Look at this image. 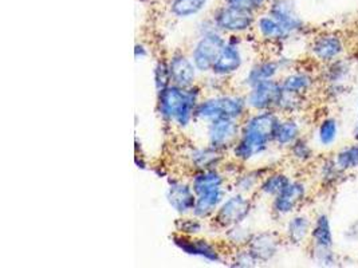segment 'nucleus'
I'll return each mask as SVG.
<instances>
[{
    "instance_id": "obj_5",
    "label": "nucleus",
    "mask_w": 358,
    "mask_h": 268,
    "mask_svg": "<svg viewBox=\"0 0 358 268\" xmlns=\"http://www.w3.org/2000/svg\"><path fill=\"white\" fill-rule=\"evenodd\" d=\"M313 193V184L303 177H293L289 185L270 202L271 215L277 220H285L301 211Z\"/></svg>"
},
{
    "instance_id": "obj_36",
    "label": "nucleus",
    "mask_w": 358,
    "mask_h": 268,
    "mask_svg": "<svg viewBox=\"0 0 358 268\" xmlns=\"http://www.w3.org/2000/svg\"><path fill=\"white\" fill-rule=\"evenodd\" d=\"M252 232H250L248 228H245V224H239L235 227H231L224 231V236L227 240L228 244L235 250V248H241L245 247Z\"/></svg>"
},
{
    "instance_id": "obj_2",
    "label": "nucleus",
    "mask_w": 358,
    "mask_h": 268,
    "mask_svg": "<svg viewBox=\"0 0 358 268\" xmlns=\"http://www.w3.org/2000/svg\"><path fill=\"white\" fill-rule=\"evenodd\" d=\"M201 96L203 89L199 84L191 87L169 84L157 91L156 112L164 124L187 129L195 121L196 106L201 100Z\"/></svg>"
},
{
    "instance_id": "obj_25",
    "label": "nucleus",
    "mask_w": 358,
    "mask_h": 268,
    "mask_svg": "<svg viewBox=\"0 0 358 268\" xmlns=\"http://www.w3.org/2000/svg\"><path fill=\"white\" fill-rule=\"evenodd\" d=\"M309 248H334L336 234L330 215L321 211L313 216V227L310 234Z\"/></svg>"
},
{
    "instance_id": "obj_19",
    "label": "nucleus",
    "mask_w": 358,
    "mask_h": 268,
    "mask_svg": "<svg viewBox=\"0 0 358 268\" xmlns=\"http://www.w3.org/2000/svg\"><path fill=\"white\" fill-rule=\"evenodd\" d=\"M166 201L169 207L179 215H191L196 204V195L189 181L169 179L166 189Z\"/></svg>"
},
{
    "instance_id": "obj_35",
    "label": "nucleus",
    "mask_w": 358,
    "mask_h": 268,
    "mask_svg": "<svg viewBox=\"0 0 358 268\" xmlns=\"http://www.w3.org/2000/svg\"><path fill=\"white\" fill-rule=\"evenodd\" d=\"M176 234L184 236H199L204 232L206 224L203 218H196L195 215H184L175 221Z\"/></svg>"
},
{
    "instance_id": "obj_20",
    "label": "nucleus",
    "mask_w": 358,
    "mask_h": 268,
    "mask_svg": "<svg viewBox=\"0 0 358 268\" xmlns=\"http://www.w3.org/2000/svg\"><path fill=\"white\" fill-rule=\"evenodd\" d=\"M313 227V216L302 209L295 212L292 216L285 218L282 236L285 243L293 247L309 246L310 234Z\"/></svg>"
},
{
    "instance_id": "obj_28",
    "label": "nucleus",
    "mask_w": 358,
    "mask_h": 268,
    "mask_svg": "<svg viewBox=\"0 0 358 268\" xmlns=\"http://www.w3.org/2000/svg\"><path fill=\"white\" fill-rule=\"evenodd\" d=\"M187 161L189 167L195 170L220 168L224 163V153L210 147H196L187 153Z\"/></svg>"
},
{
    "instance_id": "obj_43",
    "label": "nucleus",
    "mask_w": 358,
    "mask_h": 268,
    "mask_svg": "<svg viewBox=\"0 0 358 268\" xmlns=\"http://www.w3.org/2000/svg\"><path fill=\"white\" fill-rule=\"evenodd\" d=\"M134 164H136V167L138 168V169H141V170H147L149 169L148 168V163L144 160V157H143V154H138V153H136V157H134Z\"/></svg>"
},
{
    "instance_id": "obj_41",
    "label": "nucleus",
    "mask_w": 358,
    "mask_h": 268,
    "mask_svg": "<svg viewBox=\"0 0 358 268\" xmlns=\"http://www.w3.org/2000/svg\"><path fill=\"white\" fill-rule=\"evenodd\" d=\"M342 237L345 240V243L349 244H356L358 243V218H353L343 230Z\"/></svg>"
},
{
    "instance_id": "obj_38",
    "label": "nucleus",
    "mask_w": 358,
    "mask_h": 268,
    "mask_svg": "<svg viewBox=\"0 0 358 268\" xmlns=\"http://www.w3.org/2000/svg\"><path fill=\"white\" fill-rule=\"evenodd\" d=\"M228 265L231 267L236 268L258 267V263H257L254 255L250 252L247 247L235 248L234 252H232V255H231V259H229Z\"/></svg>"
},
{
    "instance_id": "obj_40",
    "label": "nucleus",
    "mask_w": 358,
    "mask_h": 268,
    "mask_svg": "<svg viewBox=\"0 0 358 268\" xmlns=\"http://www.w3.org/2000/svg\"><path fill=\"white\" fill-rule=\"evenodd\" d=\"M268 0H224V4L250 11L252 14H258L266 6Z\"/></svg>"
},
{
    "instance_id": "obj_22",
    "label": "nucleus",
    "mask_w": 358,
    "mask_h": 268,
    "mask_svg": "<svg viewBox=\"0 0 358 268\" xmlns=\"http://www.w3.org/2000/svg\"><path fill=\"white\" fill-rule=\"evenodd\" d=\"M189 183L195 192L196 198L227 189V177L220 168L195 170L191 176Z\"/></svg>"
},
{
    "instance_id": "obj_21",
    "label": "nucleus",
    "mask_w": 358,
    "mask_h": 268,
    "mask_svg": "<svg viewBox=\"0 0 358 268\" xmlns=\"http://www.w3.org/2000/svg\"><path fill=\"white\" fill-rule=\"evenodd\" d=\"M169 71H171V81L172 84L180 87H191L195 86L197 81V73L195 64L192 62L191 57L184 52H173L168 59Z\"/></svg>"
},
{
    "instance_id": "obj_45",
    "label": "nucleus",
    "mask_w": 358,
    "mask_h": 268,
    "mask_svg": "<svg viewBox=\"0 0 358 268\" xmlns=\"http://www.w3.org/2000/svg\"><path fill=\"white\" fill-rule=\"evenodd\" d=\"M357 107H358V106H357Z\"/></svg>"
},
{
    "instance_id": "obj_16",
    "label": "nucleus",
    "mask_w": 358,
    "mask_h": 268,
    "mask_svg": "<svg viewBox=\"0 0 358 268\" xmlns=\"http://www.w3.org/2000/svg\"><path fill=\"white\" fill-rule=\"evenodd\" d=\"M267 13L275 17L293 38L309 33V26L298 14L292 0H273L268 4Z\"/></svg>"
},
{
    "instance_id": "obj_33",
    "label": "nucleus",
    "mask_w": 358,
    "mask_h": 268,
    "mask_svg": "<svg viewBox=\"0 0 358 268\" xmlns=\"http://www.w3.org/2000/svg\"><path fill=\"white\" fill-rule=\"evenodd\" d=\"M208 0H172L169 4V11L173 17L179 19H188L201 13Z\"/></svg>"
},
{
    "instance_id": "obj_42",
    "label": "nucleus",
    "mask_w": 358,
    "mask_h": 268,
    "mask_svg": "<svg viewBox=\"0 0 358 268\" xmlns=\"http://www.w3.org/2000/svg\"><path fill=\"white\" fill-rule=\"evenodd\" d=\"M148 55H149V50H148L147 45L143 43V42H137L134 45V58H136V61H143V59L148 58Z\"/></svg>"
},
{
    "instance_id": "obj_6",
    "label": "nucleus",
    "mask_w": 358,
    "mask_h": 268,
    "mask_svg": "<svg viewBox=\"0 0 358 268\" xmlns=\"http://www.w3.org/2000/svg\"><path fill=\"white\" fill-rule=\"evenodd\" d=\"M254 209V201L251 196L235 192L228 195L216 214L212 216V224L220 230L226 231L231 227L245 224Z\"/></svg>"
},
{
    "instance_id": "obj_10",
    "label": "nucleus",
    "mask_w": 358,
    "mask_h": 268,
    "mask_svg": "<svg viewBox=\"0 0 358 268\" xmlns=\"http://www.w3.org/2000/svg\"><path fill=\"white\" fill-rule=\"evenodd\" d=\"M279 82L283 91L310 98L321 89L318 70H314L313 67H294L293 70L280 75Z\"/></svg>"
},
{
    "instance_id": "obj_31",
    "label": "nucleus",
    "mask_w": 358,
    "mask_h": 268,
    "mask_svg": "<svg viewBox=\"0 0 358 268\" xmlns=\"http://www.w3.org/2000/svg\"><path fill=\"white\" fill-rule=\"evenodd\" d=\"M331 154H333L337 165L341 168L342 172H345L348 176L358 172L357 140H352L350 142L336 148Z\"/></svg>"
},
{
    "instance_id": "obj_24",
    "label": "nucleus",
    "mask_w": 358,
    "mask_h": 268,
    "mask_svg": "<svg viewBox=\"0 0 358 268\" xmlns=\"http://www.w3.org/2000/svg\"><path fill=\"white\" fill-rule=\"evenodd\" d=\"M355 74V61L346 55L325 66L318 67V78L322 84H350Z\"/></svg>"
},
{
    "instance_id": "obj_1",
    "label": "nucleus",
    "mask_w": 358,
    "mask_h": 268,
    "mask_svg": "<svg viewBox=\"0 0 358 268\" xmlns=\"http://www.w3.org/2000/svg\"><path fill=\"white\" fill-rule=\"evenodd\" d=\"M279 119L280 114L275 110L250 112L242 121L241 135L231 149L232 158L245 165L271 151Z\"/></svg>"
},
{
    "instance_id": "obj_11",
    "label": "nucleus",
    "mask_w": 358,
    "mask_h": 268,
    "mask_svg": "<svg viewBox=\"0 0 358 268\" xmlns=\"http://www.w3.org/2000/svg\"><path fill=\"white\" fill-rule=\"evenodd\" d=\"M285 239L282 234L275 231H259L252 232L245 247L254 255L258 266H266L277 259Z\"/></svg>"
},
{
    "instance_id": "obj_7",
    "label": "nucleus",
    "mask_w": 358,
    "mask_h": 268,
    "mask_svg": "<svg viewBox=\"0 0 358 268\" xmlns=\"http://www.w3.org/2000/svg\"><path fill=\"white\" fill-rule=\"evenodd\" d=\"M226 42H227V38H224V34L220 33L219 30H213L210 33L199 35L197 40L194 43L189 52V57L195 64L199 73L201 74L211 73L212 66Z\"/></svg>"
},
{
    "instance_id": "obj_3",
    "label": "nucleus",
    "mask_w": 358,
    "mask_h": 268,
    "mask_svg": "<svg viewBox=\"0 0 358 268\" xmlns=\"http://www.w3.org/2000/svg\"><path fill=\"white\" fill-rule=\"evenodd\" d=\"M250 113L245 94H213L201 98L196 106L195 121L210 124L212 121L231 118L243 121Z\"/></svg>"
},
{
    "instance_id": "obj_27",
    "label": "nucleus",
    "mask_w": 358,
    "mask_h": 268,
    "mask_svg": "<svg viewBox=\"0 0 358 268\" xmlns=\"http://www.w3.org/2000/svg\"><path fill=\"white\" fill-rule=\"evenodd\" d=\"M286 153L287 158L294 165L301 168L313 167L320 157V151L309 135H303L299 140H296Z\"/></svg>"
},
{
    "instance_id": "obj_34",
    "label": "nucleus",
    "mask_w": 358,
    "mask_h": 268,
    "mask_svg": "<svg viewBox=\"0 0 358 268\" xmlns=\"http://www.w3.org/2000/svg\"><path fill=\"white\" fill-rule=\"evenodd\" d=\"M311 262L318 267L331 268L340 266L341 256L334 248H309Z\"/></svg>"
},
{
    "instance_id": "obj_13",
    "label": "nucleus",
    "mask_w": 358,
    "mask_h": 268,
    "mask_svg": "<svg viewBox=\"0 0 358 268\" xmlns=\"http://www.w3.org/2000/svg\"><path fill=\"white\" fill-rule=\"evenodd\" d=\"M242 129V121L222 118L207 124V144L217 149L227 153L236 144Z\"/></svg>"
},
{
    "instance_id": "obj_18",
    "label": "nucleus",
    "mask_w": 358,
    "mask_h": 268,
    "mask_svg": "<svg viewBox=\"0 0 358 268\" xmlns=\"http://www.w3.org/2000/svg\"><path fill=\"white\" fill-rule=\"evenodd\" d=\"M308 121L302 116H280L274 133V148L287 151L296 140L306 135Z\"/></svg>"
},
{
    "instance_id": "obj_39",
    "label": "nucleus",
    "mask_w": 358,
    "mask_h": 268,
    "mask_svg": "<svg viewBox=\"0 0 358 268\" xmlns=\"http://www.w3.org/2000/svg\"><path fill=\"white\" fill-rule=\"evenodd\" d=\"M320 90H321L322 98L327 103H337L349 94L350 84H322Z\"/></svg>"
},
{
    "instance_id": "obj_26",
    "label": "nucleus",
    "mask_w": 358,
    "mask_h": 268,
    "mask_svg": "<svg viewBox=\"0 0 358 268\" xmlns=\"http://www.w3.org/2000/svg\"><path fill=\"white\" fill-rule=\"evenodd\" d=\"M282 74H283V70L279 65L277 57L275 58H263V59L257 61L252 66L247 70V73L242 80V86L247 90V89L264 82V81L279 80Z\"/></svg>"
},
{
    "instance_id": "obj_14",
    "label": "nucleus",
    "mask_w": 358,
    "mask_h": 268,
    "mask_svg": "<svg viewBox=\"0 0 358 268\" xmlns=\"http://www.w3.org/2000/svg\"><path fill=\"white\" fill-rule=\"evenodd\" d=\"M280 96L282 86L279 80H271L247 89L245 100L250 112H267L277 109Z\"/></svg>"
},
{
    "instance_id": "obj_17",
    "label": "nucleus",
    "mask_w": 358,
    "mask_h": 268,
    "mask_svg": "<svg viewBox=\"0 0 358 268\" xmlns=\"http://www.w3.org/2000/svg\"><path fill=\"white\" fill-rule=\"evenodd\" d=\"M314 144L317 145L318 151H334L341 138V122L334 114H324L317 119L313 135Z\"/></svg>"
},
{
    "instance_id": "obj_12",
    "label": "nucleus",
    "mask_w": 358,
    "mask_h": 268,
    "mask_svg": "<svg viewBox=\"0 0 358 268\" xmlns=\"http://www.w3.org/2000/svg\"><path fill=\"white\" fill-rule=\"evenodd\" d=\"M241 35H229L212 66L211 74L226 80L236 74L243 67L245 57L241 49Z\"/></svg>"
},
{
    "instance_id": "obj_15",
    "label": "nucleus",
    "mask_w": 358,
    "mask_h": 268,
    "mask_svg": "<svg viewBox=\"0 0 358 268\" xmlns=\"http://www.w3.org/2000/svg\"><path fill=\"white\" fill-rule=\"evenodd\" d=\"M311 168L314 184L324 192L336 191L348 177V174L337 165L331 153L320 156Z\"/></svg>"
},
{
    "instance_id": "obj_8",
    "label": "nucleus",
    "mask_w": 358,
    "mask_h": 268,
    "mask_svg": "<svg viewBox=\"0 0 358 268\" xmlns=\"http://www.w3.org/2000/svg\"><path fill=\"white\" fill-rule=\"evenodd\" d=\"M212 20L222 34L242 35L255 29L257 14L224 4L213 13Z\"/></svg>"
},
{
    "instance_id": "obj_30",
    "label": "nucleus",
    "mask_w": 358,
    "mask_h": 268,
    "mask_svg": "<svg viewBox=\"0 0 358 268\" xmlns=\"http://www.w3.org/2000/svg\"><path fill=\"white\" fill-rule=\"evenodd\" d=\"M270 169H273V168L258 167L241 170L235 176V180L232 184L235 192L248 195V196L258 193V188L261 185L262 179Z\"/></svg>"
},
{
    "instance_id": "obj_37",
    "label": "nucleus",
    "mask_w": 358,
    "mask_h": 268,
    "mask_svg": "<svg viewBox=\"0 0 358 268\" xmlns=\"http://www.w3.org/2000/svg\"><path fill=\"white\" fill-rule=\"evenodd\" d=\"M153 84H155L156 91H160L165 87H168L169 84H172L168 59H159L156 62V65L153 67Z\"/></svg>"
},
{
    "instance_id": "obj_44",
    "label": "nucleus",
    "mask_w": 358,
    "mask_h": 268,
    "mask_svg": "<svg viewBox=\"0 0 358 268\" xmlns=\"http://www.w3.org/2000/svg\"><path fill=\"white\" fill-rule=\"evenodd\" d=\"M352 140H357L358 141V116L352 126Z\"/></svg>"
},
{
    "instance_id": "obj_9",
    "label": "nucleus",
    "mask_w": 358,
    "mask_h": 268,
    "mask_svg": "<svg viewBox=\"0 0 358 268\" xmlns=\"http://www.w3.org/2000/svg\"><path fill=\"white\" fill-rule=\"evenodd\" d=\"M172 243L180 251L192 258H199L204 262L213 265H226V256L222 250L212 243L211 240L203 236H184L175 234L172 236Z\"/></svg>"
},
{
    "instance_id": "obj_29",
    "label": "nucleus",
    "mask_w": 358,
    "mask_h": 268,
    "mask_svg": "<svg viewBox=\"0 0 358 268\" xmlns=\"http://www.w3.org/2000/svg\"><path fill=\"white\" fill-rule=\"evenodd\" d=\"M292 180H293V176L290 173H287L286 170H282V169L273 168L262 179L261 185L258 188V193L261 195L262 198L271 200L278 196Z\"/></svg>"
},
{
    "instance_id": "obj_23",
    "label": "nucleus",
    "mask_w": 358,
    "mask_h": 268,
    "mask_svg": "<svg viewBox=\"0 0 358 268\" xmlns=\"http://www.w3.org/2000/svg\"><path fill=\"white\" fill-rule=\"evenodd\" d=\"M254 30L263 43L271 46H282L294 39L277 19L271 17L268 13L257 17Z\"/></svg>"
},
{
    "instance_id": "obj_4",
    "label": "nucleus",
    "mask_w": 358,
    "mask_h": 268,
    "mask_svg": "<svg viewBox=\"0 0 358 268\" xmlns=\"http://www.w3.org/2000/svg\"><path fill=\"white\" fill-rule=\"evenodd\" d=\"M349 52L348 38L337 30H322L313 34L308 45V55L315 66H325Z\"/></svg>"
},
{
    "instance_id": "obj_32",
    "label": "nucleus",
    "mask_w": 358,
    "mask_h": 268,
    "mask_svg": "<svg viewBox=\"0 0 358 268\" xmlns=\"http://www.w3.org/2000/svg\"><path fill=\"white\" fill-rule=\"evenodd\" d=\"M310 102V97L295 96L282 90V96L278 102L275 112L280 116H302L309 110Z\"/></svg>"
}]
</instances>
